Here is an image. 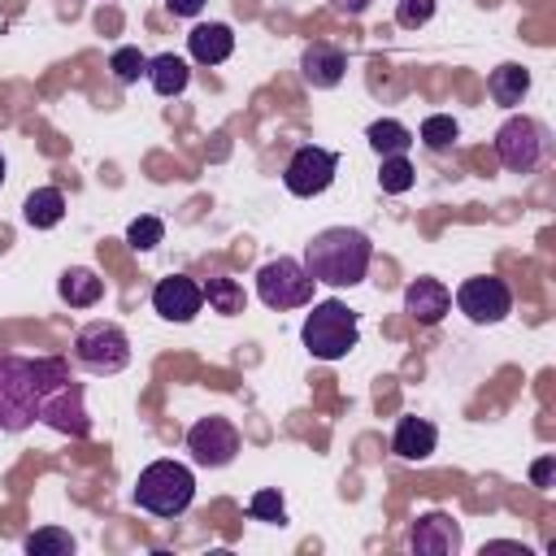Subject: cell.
Instances as JSON below:
<instances>
[{"label":"cell","mask_w":556,"mask_h":556,"mask_svg":"<svg viewBox=\"0 0 556 556\" xmlns=\"http://www.w3.org/2000/svg\"><path fill=\"white\" fill-rule=\"evenodd\" d=\"M369 4H374V0H330V9H334L339 17H361Z\"/></svg>","instance_id":"obj_32"},{"label":"cell","mask_w":556,"mask_h":556,"mask_svg":"<svg viewBox=\"0 0 556 556\" xmlns=\"http://www.w3.org/2000/svg\"><path fill=\"white\" fill-rule=\"evenodd\" d=\"M456 308L478 321V326H495L513 313V291L504 278H491V274H478V278H465L456 287Z\"/></svg>","instance_id":"obj_11"},{"label":"cell","mask_w":556,"mask_h":556,"mask_svg":"<svg viewBox=\"0 0 556 556\" xmlns=\"http://www.w3.org/2000/svg\"><path fill=\"white\" fill-rule=\"evenodd\" d=\"M61 217H65V195H61V187H35V191L22 200V222L35 226V230H52Z\"/></svg>","instance_id":"obj_20"},{"label":"cell","mask_w":556,"mask_h":556,"mask_svg":"<svg viewBox=\"0 0 556 556\" xmlns=\"http://www.w3.org/2000/svg\"><path fill=\"white\" fill-rule=\"evenodd\" d=\"M365 139H369V148H374L378 156H408V148H413V130H408L404 122H395V117L369 122Z\"/></svg>","instance_id":"obj_22"},{"label":"cell","mask_w":556,"mask_h":556,"mask_svg":"<svg viewBox=\"0 0 556 556\" xmlns=\"http://www.w3.org/2000/svg\"><path fill=\"white\" fill-rule=\"evenodd\" d=\"M39 421L56 434L87 439L91 434V413L83 400V387L70 378V365L61 356H43V391H39Z\"/></svg>","instance_id":"obj_3"},{"label":"cell","mask_w":556,"mask_h":556,"mask_svg":"<svg viewBox=\"0 0 556 556\" xmlns=\"http://www.w3.org/2000/svg\"><path fill=\"white\" fill-rule=\"evenodd\" d=\"M334 174H339V156H334L330 148L300 143V148L291 152L287 169H282V187H287L291 195H300V200H313V195H321V191L334 182Z\"/></svg>","instance_id":"obj_9"},{"label":"cell","mask_w":556,"mask_h":556,"mask_svg":"<svg viewBox=\"0 0 556 556\" xmlns=\"http://www.w3.org/2000/svg\"><path fill=\"white\" fill-rule=\"evenodd\" d=\"M187 52H191L195 65H222L235 52V30L226 22H200L187 35Z\"/></svg>","instance_id":"obj_16"},{"label":"cell","mask_w":556,"mask_h":556,"mask_svg":"<svg viewBox=\"0 0 556 556\" xmlns=\"http://www.w3.org/2000/svg\"><path fill=\"white\" fill-rule=\"evenodd\" d=\"M300 339H304L308 356H317V361H343V356L361 343L356 308H348L343 300H321V304H313V313L304 317Z\"/></svg>","instance_id":"obj_5"},{"label":"cell","mask_w":556,"mask_h":556,"mask_svg":"<svg viewBox=\"0 0 556 556\" xmlns=\"http://www.w3.org/2000/svg\"><path fill=\"white\" fill-rule=\"evenodd\" d=\"M408 547L421 556H456L460 552V521L452 513H421L408 530Z\"/></svg>","instance_id":"obj_13"},{"label":"cell","mask_w":556,"mask_h":556,"mask_svg":"<svg viewBox=\"0 0 556 556\" xmlns=\"http://www.w3.org/2000/svg\"><path fill=\"white\" fill-rule=\"evenodd\" d=\"M74 365L96 374V378H109V374H122L130 365V339L117 321H87L78 334H74Z\"/></svg>","instance_id":"obj_7"},{"label":"cell","mask_w":556,"mask_h":556,"mask_svg":"<svg viewBox=\"0 0 556 556\" xmlns=\"http://www.w3.org/2000/svg\"><path fill=\"white\" fill-rule=\"evenodd\" d=\"M152 308H156L165 321L187 326V321L204 308V291H200L195 278H187V274H169V278H161V282L152 287Z\"/></svg>","instance_id":"obj_12"},{"label":"cell","mask_w":556,"mask_h":556,"mask_svg":"<svg viewBox=\"0 0 556 556\" xmlns=\"http://www.w3.org/2000/svg\"><path fill=\"white\" fill-rule=\"evenodd\" d=\"M200 291H204L208 308L222 313V317H235V313H243V304H248L243 287H239L235 278H226V274H208V278L200 282Z\"/></svg>","instance_id":"obj_23"},{"label":"cell","mask_w":556,"mask_h":556,"mask_svg":"<svg viewBox=\"0 0 556 556\" xmlns=\"http://www.w3.org/2000/svg\"><path fill=\"white\" fill-rule=\"evenodd\" d=\"M148 83H152V91H156V96H178V91H187L191 70H187V61H182V56L161 52V56H148Z\"/></svg>","instance_id":"obj_21"},{"label":"cell","mask_w":556,"mask_h":556,"mask_svg":"<svg viewBox=\"0 0 556 556\" xmlns=\"http://www.w3.org/2000/svg\"><path fill=\"white\" fill-rule=\"evenodd\" d=\"M204 4H208V0H165V9H169L174 17H195Z\"/></svg>","instance_id":"obj_31"},{"label":"cell","mask_w":556,"mask_h":556,"mask_svg":"<svg viewBox=\"0 0 556 556\" xmlns=\"http://www.w3.org/2000/svg\"><path fill=\"white\" fill-rule=\"evenodd\" d=\"M22 547H26L30 556H70V552H74V534H70V530H56V526H43V530L26 534Z\"/></svg>","instance_id":"obj_25"},{"label":"cell","mask_w":556,"mask_h":556,"mask_svg":"<svg viewBox=\"0 0 556 556\" xmlns=\"http://www.w3.org/2000/svg\"><path fill=\"white\" fill-rule=\"evenodd\" d=\"M434 17V0H400L395 4V26L400 30H421Z\"/></svg>","instance_id":"obj_30"},{"label":"cell","mask_w":556,"mask_h":556,"mask_svg":"<svg viewBox=\"0 0 556 556\" xmlns=\"http://www.w3.org/2000/svg\"><path fill=\"white\" fill-rule=\"evenodd\" d=\"M43 356H0V434H22L39 421Z\"/></svg>","instance_id":"obj_2"},{"label":"cell","mask_w":556,"mask_h":556,"mask_svg":"<svg viewBox=\"0 0 556 556\" xmlns=\"http://www.w3.org/2000/svg\"><path fill=\"white\" fill-rule=\"evenodd\" d=\"M56 295H61L70 308H91V304H100V295H104V278H100L96 269H87V265H70V269L56 278Z\"/></svg>","instance_id":"obj_18"},{"label":"cell","mask_w":556,"mask_h":556,"mask_svg":"<svg viewBox=\"0 0 556 556\" xmlns=\"http://www.w3.org/2000/svg\"><path fill=\"white\" fill-rule=\"evenodd\" d=\"M434 447H439L434 421H426V417H400V421H395L391 452H395L400 460H426Z\"/></svg>","instance_id":"obj_17"},{"label":"cell","mask_w":556,"mask_h":556,"mask_svg":"<svg viewBox=\"0 0 556 556\" xmlns=\"http://www.w3.org/2000/svg\"><path fill=\"white\" fill-rule=\"evenodd\" d=\"M452 308V291L439 282V278H413L404 287V313L421 326H439Z\"/></svg>","instance_id":"obj_15"},{"label":"cell","mask_w":556,"mask_h":556,"mask_svg":"<svg viewBox=\"0 0 556 556\" xmlns=\"http://www.w3.org/2000/svg\"><path fill=\"white\" fill-rule=\"evenodd\" d=\"M313 287H317V278H313V274L304 269V261H295V256H274V261H265V265L256 269V295H261V304L274 308V313L313 304Z\"/></svg>","instance_id":"obj_6"},{"label":"cell","mask_w":556,"mask_h":556,"mask_svg":"<svg viewBox=\"0 0 556 556\" xmlns=\"http://www.w3.org/2000/svg\"><path fill=\"white\" fill-rule=\"evenodd\" d=\"M456 135H460V126H456L452 113H430V117L421 122V143H426L430 152H447V148L456 143Z\"/></svg>","instance_id":"obj_27"},{"label":"cell","mask_w":556,"mask_h":556,"mask_svg":"<svg viewBox=\"0 0 556 556\" xmlns=\"http://www.w3.org/2000/svg\"><path fill=\"white\" fill-rule=\"evenodd\" d=\"M369 261H374V243L356 226H330V230H317L304 243V269L317 282H326V287H356V282H365Z\"/></svg>","instance_id":"obj_1"},{"label":"cell","mask_w":556,"mask_h":556,"mask_svg":"<svg viewBox=\"0 0 556 556\" xmlns=\"http://www.w3.org/2000/svg\"><path fill=\"white\" fill-rule=\"evenodd\" d=\"M486 91H491V100H495V104L513 109V104H521V100H526V91H530V70H526V65H517V61H504V65H495V70H491Z\"/></svg>","instance_id":"obj_19"},{"label":"cell","mask_w":556,"mask_h":556,"mask_svg":"<svg viewBox=\"0 0 556 556\" xmlns=\"http://www.w3.org/2000/svg\"><path fill=\"white\" fill-rule=\"evenodd\" d=\"M109 70H113V78H117L122 87H130V83H139V78L148 74V56H143L135 43H122V48H113Z\"/></svg>","instance_id":"obj_26"},{"label":"cell","mask_w":556,"mask_h":556,"mask_svg":"<svg viewBox=\"0 0 556 556\" xmlns=\"http://www.w3.org/2000/svg\"><path fill=\"white\" fill-rule=\"evenodd\" d=\"M0 187H4V152H0Z\"/></svg>","instance_id":"obj_34"},{"label":"cell","mask_w":556,"mask_h":556,"mask_svg":"<svg viewBox=\"0 0 556 556\" xmlns=\"http://www.w3.org/2000/svg\"><path fill=\"white\" fill-rule=\"evenodd\" d=\"M239 430H235V421L230 417H217V413H208V417H200L191 430H187V452H191V460L195 465H204V469H226L235 456H239Z\"/></svg>","instance_id":"obj_10"},{"label":"cell","mask_w":556,"mask_h":556,"mask_svg":"<svg viewBox=\"0 0 556 556\" xmlns=\"http://www.w3.org/2000/svg\"><path fill=\"white\" fill-rule=\"evenodd\" d=\"M248 513H252L256 521H287V504H282V495H278L274 486L256 491V495L248 500Z\"/></svg>","instance_id":"obj_29"},{"label":"cell","mask_w":556,"mask_h":556,"mask_svg":"<svg viewBox=\"0 0 556 556\" xmlns=\"http://www.w3.org/2000/svg\"><path fill=\"white\" fill-rule=\"evenodd\" d=\"M552 456H543V460H534V469H530V478H534V486H547V478H552Z\"/></svg>","instance_id":"obj_33"},{"label":"cell","mask_w":556,"mask_h":556,"mask_svg":"<svg viewBox=\"0 0 556 556\" xmlns=\"http://www.w3.org/2000/svg\"><path fill=\"white\" fill-rule=\"evenodd\" d=\"M495 156L508 174H534L547 156V130L526 117V113H513L500 130H495Z\"/></svg>","instance_id":"obj_8"},{"label":"cell","mask_w":556,"mask_h":556,"mask_svg":"<svg viewBox=\"0 0 556 556\" xmlns=\"http://www.w3.org/2000/svg\"><path fill=\"white\" fill-rule=\"evenodd\" d=\"M382 165H378V187L387 191V195H404L413 182H417V169H413V161L408 156H378Z\"/></svg>","instance_id":"obj_24"},{"label":"cell","mask_w":556,"mask_h":556,"mask_svg":"<svg viewBox=\"0 0 556 556\" xmlns=\"http://www.w3.org/2000/svg\"><path fill=\"white\" fill-rule=\"evenodd\" d=\"M343 74H348V52L343 48H334V43H308L300 52V78L308 87L330 91V87L343 83Z\"/></svg>","instance_id":"obj_14"},{"label":"cell","mask_w":556,"mask_h":556,"mask_svg":"<svg viewBox=\"0 0 556 556\" xmlns=\"http://www.w3.org/2000/svg\"><path fill=\"white\" fill-rule=\"evenodd\" d=\"M195 500V473L182 460H152L135 478V504L152 517H182Z\"/></svg>","instance_id":"obj_4"},{"label":"cell","mask_w":556,"mask_h":556,"mask_svg":"<svg viewBox=\"0 0 556 556\" xmlns=\"http://www.w3.org/2000/svg\"><path fill=\"white\" fill-rule=\"evenodd\" d=\"M161 239H165V222L152 217V213H143V217H135V222L126 226V243H130L135 252H152Z\"/></svg>","instance_id":"obj_28"}]
</instances>
